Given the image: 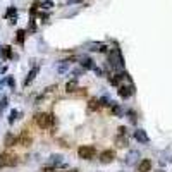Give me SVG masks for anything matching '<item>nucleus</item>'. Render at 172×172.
I'll return each instance as SVG.
<instances>
[{
    "label": "nucleus",
    "mask_w": 172,
    "mask_h": 172,
    "mask_svg": "<svg viewBox=\"0 0 172 172\" xmlns=\"http://www.w3.org/2000/svg\"><path fill=\"white\" fill-rule=\"evenodd\" d=\"M5 145H7V146H14V145H17V138L12 136V134H7V138H5Z\"/></svg>",
    "instance_id": "nucleus-8"
},
{
    "label": "nucleus",
    "mask_w": 172,
    "mask_h": 172,
    "mask_svg": "<svg viewBox=\"0 0 172 172\" xmlns=\"http://www.w3.org/2000/svg\"><path fill=\"white\" fill-rule=\"evenodd\" d=\"M96 107H98V100H91V102H90V109H91V110H95Z\"/></svg>",
    "instance_id": "nucleus-13"
},
{
    "label": "nucleus",
    "mask_w": 172,
    "mask_h": 172,
    "mask_svg": "<svg viewBox=\"0 0 172 172\" xmlns=\"http://www.w3.org/2000/svg\"><path fill=\"white\" fill-rule=\"evenodd\" d=\"M119 93H121V96H124V98H126V96H129V95L133 93V88H127V86H121V88H119Z\"/></svg>",
    "instance_id": "nucleus-7"
},
{
    "label": "nucleus",
    "mask_w": 172,
    "mask_h": 172,
    "mask_svg": "<svg viewBox=\"0 0 172 172\" xmlns=\"http://www.w3.org/2000/svg\"><path fill=\"white\" fill-rule=\"evenodd\" d=\"M34 121H36L38 127H41V129H47V127H50V126H52V122H53V117H52L50 114H45V112H41V114H36Z\"/></svg>",
    "instance_id": "nucleus-1"
},
{
    "label": "nucleus",
    "mask_w": 172,
    "mask_h": 172,
    "mask_svg": "<svg viewBox=\"0 0 172 172\" xmlns=\"http://www.w3.org/2000/svg\"><path fill=\"white\" fill-rule=\"evenodd\" d=\"M78 155L83 160H91L95 157V148L93 146H79L78 148Z\"/></svg>",
    "instance_id": "nucleus-2"
},
{
    "label": "nucleus",
    "mask_w": 172,
    "mask_h": 172,
    "mask_svg": "<svg viewBox=\"0 0 172 172\" xmlns=\"http://www.w3.org/2000/svg\"><path fill=\"white\" fill-rule=\"evenodd\" d=\"M17 143L22 145V146H29V145H31V136H28V133H22V134L17 138Z\"/></svg>",
    "instance_id": "nucleus-6"
},
{
    "label": "nucleus",
    "mask_w": 172,
    "mask_h": 172,
    "mask_svg": "<svg viewBox=\"0 0 172 172\" xmlns=\"http://www.w3.org/2000/svg\"><path fill=\"white\" fill-rule=\"evenodd\" d=\"M2 53H3L5 57H10V47H3V50H2Z\"/></svg>",
    "instance_id": "nucleus-12"
},
{
    "label": "nucleus",
    "mask_w": 172,
    "mask_h": 172,
    "mask_svg": "<svg viewBox=\"0 0 172 172\" xmlns=\"http://www.w3.org/2000/svg\"><path fill=\"white\" fill-rule=\"evenodd\" d=\"M76 86H78V84H76V81H72V83H67V91H69V93L76 91Z\"/></svg>",
    "instance_id": "nucleus-11"
},
{
    "label": "nucleus",
    "mask_w": 172,
    "mask_h": 172,
    "mask_svg": "<svg viewBox=\"0 0 172 172\" xmlns=\"http://www.w3.org/2000/svg\"><path fill=\"white\" fill-rule=\"evenodd\" d=\"M138 171H140V172H150V171H152V162H150L148 159L141 160L140 165H138Z\"/></svg>",
    "instance_id": "nucleus-5"
},
{
    "label": "nucleus",
    "mask_w": 172,
    "mask_h": 172,
    "mask_svg": "<svg viewBox=\"0 0 172 172\" xmlns=\"http://www.w3.org/2000/svg\"><path fill=\"white\" fill-rule=\"evenodd\" d=\"M83 64H84L86 67H93V64H91V60H90V59H84V62H83Z\"/></svg>",
    "instance_id": "nucleus-14"
},
{
    "label": "nucleus",
    "mask_w": 172,
    "mask_h": 172,
    "mask_svg": "<svg viewBox=\"0 0 172 172\" xmlns=\"http://www.w3.org/2000/svg\"><path fill=\"white\" fill-rule=\"evenodd\" d=\"M69 2H79V0H69Z\"/></svg>",
    "instance_id": "nucleus-15"
},
{
    "label": "nucleus",
    "mask_w": 172,
    "mask_h": 172,
    "mask_svg": "<svg viewBox=\"0 0 172 172\" xmlns=\"http://www.w3.org/2000/svg\"><path fill=\"white\" fill-rule=\"evenodd\" d=\"M114 159H115L114 150H103V152L100 153V162H102V164H109V162H112Z\"/></svg>",
    "instance_id": "nucleus-4"
},
{
    "label": "nucleus",
    "mask_w": 172,
    "mask_h": 172,
    "mask_svg": "<svg viewBox=\"0 0 172 172\" xmlns=\"http://www.w3.org/2000/svg\"><path fill=\"white\" fill-rule=\"evenodd\" d=\"M24 31H17V36H16V41H19V43H22L24 41Z\"/></svg>",
    "instance_id": "nucleus-10"
},
{
    "label": "nucleus",
    "mask_w": 172,
    "mask_h": 172,
    "mask_svg": "<svg viewBox=\"0 0 172 172\" xmlns=\"http://www.w3.org/2000/svg\"><path fill=\"white\" fill-rule=\"evenodd\" d=\"M36 72H38V67H34V69H33V71H31V72L28 74V78H26V81H24V84H26V86H28V84H29V83H31V81L34 79Z\"/></svg>",
    "instance_id": "nucleus-9"
},
{
    "label": "nucleus",
    "mask_w": 172,
    "mask_h": 172,
    "mask_svg": "<svg viewBox=\"0 0 172 172\" xmlns=\"http://www.w3.org/2000/svg\"><path fill=\"white\" fill-rule=\"evenodd\" d=\"M17 164V157L9 153H0V167H12Z\"/></svg>",
    "instance_id": "nucleus-3"
}]
</instances>
